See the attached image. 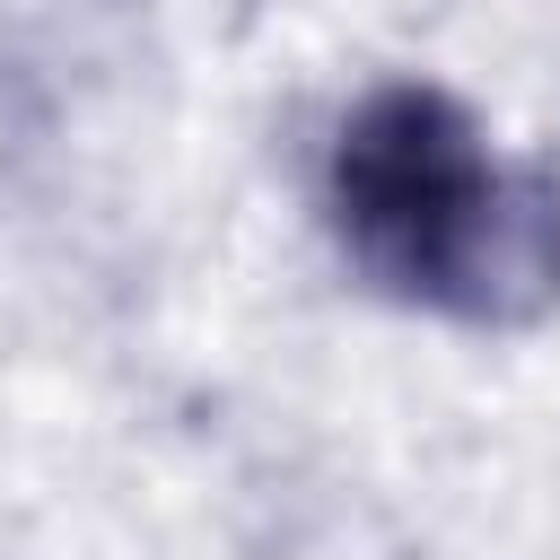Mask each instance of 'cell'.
Segmentation results:
<instances>
[{
	"label": "cell",
	"instance_id": "cell-1",
	"mask_svg": "<svg viewBox=\"0 0 560 560\" xmlns=\"http://www.w3.org/2000/svg\"><path fill=\"white\" fill-rule=\"evenodd\" d=\"M324 228L341 271L411 315L525 332L560 306V166L490 149L438 79H376L324 140Z\"/></svg>",
	"mask_w": 560,
	"mask_h": 560
}]
</instances>
